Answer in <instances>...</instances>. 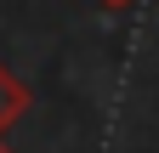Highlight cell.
I'll return each mask as SVG.
<instances>
[{
  "label": "cell",
  "instance_id": "cell-1",
  "mask_svg": "<svg viewBox=\"0 0 159 153\" xmlns=\"http://www.w3.org/2000/svg\"><path fill=\"white\" fill-rule=\"evenodd\" d=\"M23 113H29V85L17 80L6 63H0V136H6V130L23 119Z\"/></svg>",
  "mask_w": 159,
  "mask_h": 153
},
{
  "label": "cell",
  "instance_id": "cell-2",
  "mask_svg": "<svg viewBox=\"0 0 159 153\" xmlns=\"http://www.w3.org/2000/svg\"><path fill=\"white\" fill-rule=\"evenodd\" d=\"M97 6H108V11H131L136 0H97Z\"/></svg>",
  "mask_w": 159,
  "mask_h": 153
},
{
  "label": "cell",
  "instance_id": "cell-3",
  "mask_svg": "<svg viewBox=\"0 0 159 153\" xmlns=\"http://www.w3.org/2000/svg\"><path fill=\"white\" fill-rule=\"evenodd\" d=\"M0 153H11V147H6V136H0Z\"/></svg>",
  "mask_w": 159,
  "mask_h": 153
}]
</instances>
